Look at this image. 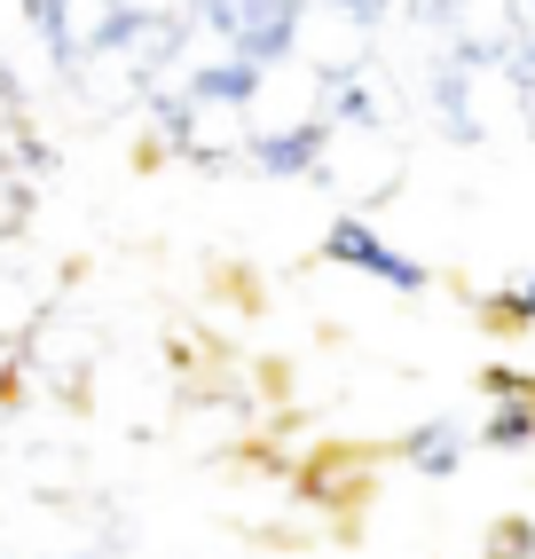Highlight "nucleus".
<instances>
[{"instance_id": "5", "label": "nucleus", "mask_w": 535, "mask_h": 559, "mask_svg": "<svg viewBox=\"0 0 535 559\" xmlns=\"http://www.w3.org/2000/svg\"><path fill=\"white\" fill-rule=\"evenodd\" d=\"M473 426L465 418H426V426H409L402 433V473H417V480H456V473H465V457H473Z\"/></svg>"}, {"instance_id": "3", "label": "nucleus", "mask_w": 535, "mask_h": 559, "mask_svg": "<svg viewBox=\"0 0 535 559\" xmlns=\"http://www.w3.org/2000/svg\"><path fill=\"white\" fill-rule=\"evenodd\" d=\"M331 142H338V127L323 119V110H308V119H292V127L245 134V158H237V166H252L260 181H308V174H323Z\"/></svg>"}, {"instance_id": "6", "label": "nucleus", "mask_w": 535, "mask_h": 559, "mask_svg": "<svg viewBox=\"0 0 535 559\" xmlns=\"http://www.w3.org/2000/svg\"><path fill=\"white\" fill-rule=\"evenodd\" d=\"M480 316L488 323H504V331H535V269L504 292H480Z\"/></svg>"}, {"instance_id": "1", "label": "nucleus", "mask_w": 535, "mask_h": 559, "mask_svg": "<svg viewBox=\"0 0 535 559\" xmlns=\"http://www.w3.org/2000/svg\"><path fill=\"white\" fill-rule=\"evenodd\" d=\"M323 260H331V269H347V276H362V284H378V292H402V300L433 292V269H426L417 252H402L394 237H378L362 205L331 213V229H323Z\"/></svg>"}, {"instance_id": "7", "label": "nucleus", "mask_w": 535, "mask_h": 559, "mask_svg": "<svg viewBox=\"0 0 535 559\" xmlns=\"http://www.w3.org/2000/svg\"><path fill=\"white\" fill-rule=\"evenodd\" d=\"M480 559H535V520H496V528H488V551Z\"/></svg>"}, {"instance_id": "2", "label": "nucleus", "mask_w": 535, "mask_h": 559, "mask_svg": "<svg viewBox=\"0 0 535 559\" xmlns=\"http://www.w3.org/2000/svg\"><path fill=\"white\" fill-rule=\"evenodd\" d=\"M198 24L221 48H237L268 71L284 56H299V0H198Z\"/></svg>"}, {"instance_id": "4", "label": "nucleus", "mask_w": 535, "mask_h": 559, "mask_svg": "<svg viewBox=\"0 0 535 559\" xmlns=\"http://www.w3.org/2000/svg\"><path fill=\"white\" fill-rule=\"evenodd\" d=\"M480 450H496V457H520V450H535V379H527V370H488Z\"/></svg>"}]
</instances>
